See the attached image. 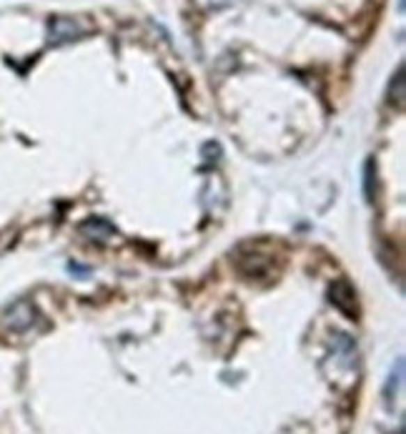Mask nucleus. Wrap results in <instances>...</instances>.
<instances>
[{"label":"nucleus","mask_w":406,"mask_h":434,"mask_svg":"<svg viewBox=\"0 0 406 434\" xmlns=\"http://www.w3.org/2000/svg\"><path fill=\"white\" fill-rule=\"evenodd\" d=\"M38 319V311L33 307V302L28 299H18V302H13L10 307L6 309V314H3V327L8 332H28V329L36 324Z\"/></svg>","instance_id":"1"},{"label":"nucleus","mask_w":406,"mask_h":434,"mask_svg":"<svg viewBox=\"0 0 406 434\" xmlns=\"http://www.w3.org/2000/svg\"><path fill=\"white\" fill-rule=\"evenodd\" d=\"M329 302L341 311L349 319H357L359 316V304H357V291L346 279H336V281L329 286Z\"/></svg>","instance_id":"2"},{"label":"nucleus","mask_w":406,"mask_h":434,"mask_svg":"<svg viewBox=\"0 0 406 434\" xmlns=\"http://www.w3.org/2000/svg\"><path fill=\"white\" fill-rule=\"evenodd\" d=\"M86 28L73 18H53L48 23V38L50 43H68V40L81 38Z\"/></svg>","instance_id":"3"},{"label":"nucleus","mask_w":406,"mask_h":434,"mask_svg":"<svg viewBox=\"0 0 406 434\" xmlns=\"http://www.w3.org/2000/svg\"><path fill=\"white\" fill-rule=\"evenodd\" d=\"M78 231L86 236V239H91V241H108L116 233V228H113V224H108L106 219H86L78 226Z\"/></svg>","instance_id":"4"},{"label":"nucleus","mask_w":406,"mask_h":434,"mask_svg":"<svg viewBox=\"0 0 406 434\" xmlns=\"http://www.w3.org/2000/svg\"><path fill=\"white\" fill-rule=\"evenodd\" d=\"M238 269L244 271L246 277H261V274H266V271H269V261H266V258L263 256H253V254H251V256H246V258H238Z\"/></svg>","instance_id":"5"},{"label":"nucleus","mask_w":406,"mask_h":434,"mask_svg":"<svg viewBox=\"0 0 406 434\" xmlns=\"http://www.w3.org/2000/svg\"><path fill=\"white\" fill-rule=\"evenodd\" d=\"M364 199L369 203H374V199H376V161L374 158H366V164H364Z\"/></svg>","instance_id":"6"},{"label":"nucleus","mask_w":406,"mask_h":434,"mask_svg":"<svg viewBox=\"0 0 406 434\" xmlns=\"http://www.w3.org/2000/svg\"><path fill=\"white\" fill-rule=\"evenodd\" d=\"M391 86H396V91L389 88V101H391V103L396 101V106L404 108V98H406V91H404V68L396 70V78L391 81Z\"/></svg>","instance_id":"7"},{"label":"nucleus","mask_w":406,"mask_h":434,"mask_svg":"<svg viewBox=\"0 0 406 434\" xmlns=\"http://www.w3.org/2000/svg\"><path fill=\"white\" fill-rule=\"evenodd\" d=\"M201 153H203V158L206 161H219V156H221V146L219 144H213V141H208L203 148H201Z\"/></svg>","instance_id":"8"}]
</instances>
